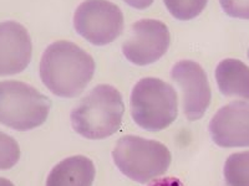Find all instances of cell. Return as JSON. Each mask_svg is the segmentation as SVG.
<instances>
[{
	"mask_svg": "<svg viewBox=\"0 0 249 186\" xmlns=\"http://www.w3.org/2000/svg\"><path fill=\"white\" fill-rule=\"evenodd\" d=\"M95 67V61L85 50L61 40L46 47L40 61V78L55 96L74 98L88 87Z\"/></svg>",
	"mask_w": 249,
	"mask_h": 186,
	"instance_id": "cell-1",
	"label": "cell"
},
{
	"mask_svg": "<svg viewBox=\"0 0 249 186\" xmlns=\"http://www.w3.org/2000/svg\"><path fill=\"white\" fill-rule=\"evenodd\" d=\"M124 110L121 93L112 86L99 85L71 110V125L86 139H106L120 129Z\"/></svg>",
	"mask_w": 249,
	"mask_h": 186,
	"instance_id": "cell-2",
	"label": "cell"
},
{
	"mask_svg": "<svg viewBox=\"0 0 249 186\" xmlns=\"http://www.w3.org/2000/svg\"><path fill=\"white\" fill-rule=\"evenodd\" d=\"M130 105L135 123L147 132L166 129L178 116L177 92L167 82L156 77L137 82L131 93Z\"/></svg>",
	"mask_w": 249,
	"mask_h": 186,
	"instance_id": "cell-3",
	"label": "cell"
},
{
	"mask_svg": "<svg viewBox=\"0 0 249 186\" xmlns=\"http://www.w3.org/2000/svg\"><path fill=\"white\" fill-rule=\"evenodd\" d=\"M115 165L128 179L148 183L167 171L171 153L164 144L137 136H124L117 140L112 152Z\"/></svg>",
	"mask_w": 249,
	"mask_h": 186,
	"instance_id": "cell-4",
	"label": "cell"
},
{
	"mask_svg": "<svg viewBox=\"0 0 249 186\" xmlns=\"http://www.w3.org/2000/svg\"><path fill=\"white\" fill-rule=\"evenodd\" d=\"M51 102L36 88L20 81L0 82V124L28 132L45 123Z\"/></svg>",
	"mask_w": 249,
	"mask_h": 186,
	"instance_id": "cell-5",
	"label": "cell"
},
{
	"mask_svg": "<svg viewBox=\"0 0 249 186\" xmlns=\"http://www.w3.org/2000/svg\"><path fill=\"white\" fill-rule=\"evenodd\" d=\"M74 26L77 34L92 45H108L124 31V14L108 0H85L75 12Z\"/></svg>",
	"mask_w": 249,
	"mask_h": 186,
	"instance_id": "cell-6",
	"label": "cell"
},
{
	"mask_svg": "<svg viewBox=\"0 0 249 186\" xmlns=\"http://www.w3.org/2000/svg\"><path fill=\"white\" fill-rule=\"evenodd\" d=\"M171 44L170 30L160 20L142 19L133 24L131 35L122 45L124 57L137 66L159 61Z\"/></svg>",
	"mask_w": 249,
	"mask_h": 186,
	"instance_id": "cell-7",
	"label": "cell"
},
{
	"mask_svg": "<svg viewBox=\"0 0 249 186\" xmlns=\"http://www.w3.org/2000/svg\"><path fill=\"white\" fill-rule=\"evenodd\" d=\"M171 78L178 85L183 94V112L190 122L201 119L212 98L206 71L199 63L182 60L173 66Z\"/></svg>",
	"mask_w": 249,
	"mask_h": 186,
	"instance_id": "cell-8",
	"label": "cell"
},
{
	"mask_svg": "<svg viewBox=\"0 0 249 186\" xmlns=\"http://www.w3.org/2000/svg\"><path fill=\"white\" fill-rule=\"evenodd\" d=\"M208 130L218 147H249V103L235 101L218 109Z\"/></svg>",
	"mask_w": 249,
	"mask_h": 186,
	"instance_id": "cell-9",
	"label": "cell"
},
{
	"mask_svg": "<svg viewBox=\"0 0 249 186\" xmlns=\"http://www.w3.org/2000/svg\"><path fill=\"white\" fill-rule=\"evenodd\" d=\"M33 44L28 30L17 21L0 23V76L23 72L30 63Z\"/></svg>",
	"mask_w": 249,
	"mask_h": 186,
	"instance_id": "cell-10",
	"label": "cell"
},
{
	"mask_svg": "<svg viewBox=\"0 0 249 186\" xmlns=\"http://www.w3.org/2000/svg\"><path fill=\"white\" fill-rule=\"evenodd\" d=\"M95 165L84 155L69 156L53 168L46 179V186H92Z\"/></svg>",
	"mask_w": 249,
	"mask_h": 186,
	"instance_id": "cell-11",
	"label": "cell"
},
{
	"mask_svg": "<svg viewBox=\"0 0 249 186\" xmlns=\"http://www.w3.org/2000/svg\"><path fill=\"white\" fill-rule=\"evenodd\" d=\"M215 81L222 94L249 101V67L237 59H226L215 68Z\"/></svg>",
	"mask_w": 249,
	"mask_h": 186,
	"instance_id": "cell-12",
	"label": "cell"
},
{
	"mask_svg": "<svg viewBox=\"0 0 249 186\" xmlns=\"http://www.w3.org/2000/svg\"><path fill=\"white\" fill-rule=\"evenodd\" d=\"M223 172L227 186H249V150L230 155Z\"/></svg>",
	"mask_w": 249,
	"mask_h": 186,
	"instance_id": "cell-13",
	"label": "cell"
},
{
	"mask_svg": "<svg viewBox=\"0 0 249 186\" xmlns=\"http://www.w3.org/2000/svg\"><path fill=\"white\" fill-rule=\"evenodd\" d=\"M163 3L173 17L187 21L198 16L208 0H163Z\"/></svg>",
	"mask_w": 249,
	"mask_h": 186,
	"instance_id": "cell-14",
	"label": "cell"
},
{
	"mask_svg": "<svg viewBox=\"0 0 249 186\" xmlns=\"http://www.w3.org/2000/svg\"><path fill=\"white\" fill-rule=\"evenodd\" d=\"M20 159V148L13 137L0 132V170L12 169Z\"/></svg>",
	"mask_w": 249,
	"mask_h": 186,
	"instance_id": "cell-15",
	"label": "cell"
},
{
	"mask_svg": "<svg viewBox=\"0 0 249 186\" xmlns=\"http://www.w3.org/2000/svg\"><path fill=\"white\" fill-rule=\"evenodd\" d=\"M219 3L228 16L249 20V0H219Z\"/></svg>",
	"mask_w": 249,
	"mask_h": 186,
	"instance_id": "cell-16",
	"label": "cell"
},
{
	"mask_svg": "<svg viewBox=\"0 0 249 186\" xmlns=\"http://www.w3.org/2000/svg\"><path fill=\"white\" fill-rule=\"evenodd\" d=\"M148 186H184V185L179 179L173 178V176H167V178H162V179H159V180H155Z\"/></svg>",
	"mask_w": 249,
	"mask_h": 186,
	"instance_id": "cell-17",
	"label": "cell"
},
{
	"mask_svg": "<svg viewBox=\"0 0 249 186\" xmlns=\"http://www.w3.org/2000/svg\"><path fill=\"white\" fill-rule=\"evenodd\" d=\"M124 1L130 6H132V8L142 10V9H146L152 5L155 0H124Z\"/></svg>",
	"mask_w": 249,
	"mask_h": 186,
	"instance_id": "cell-18",
	"label": "cell"
},
{
	"mask_svg": "<svg viewBox=\"0 0 249 186\" xmlns=\"http://www.w3.org/2000/svg\"><path fill=\"white\" fill-rule=\"evenodd\" d=\"M0 186H15L10 180L5 178H0Z\"/></svg>",
	"mask_w": 249,
	"mask_h": 186,
	"instance_id": "cell-19",
	"label": "cell"
},
{
	"mask_svg": "<svg viewBox=\"0 0 249 186\" xmlns=\"http://www.w3.org/2000/svg\"><path fill=\"white\" fill-rule=\"evenodd\" d=\"M248 59H249V50H248Z\"/></svg>",
	"mask_w": 249,
	"mask_h": 186,
	"instance_id": "cell-20",
	"label": "cell"
}]
</instances>
